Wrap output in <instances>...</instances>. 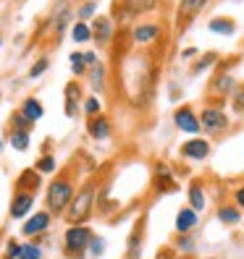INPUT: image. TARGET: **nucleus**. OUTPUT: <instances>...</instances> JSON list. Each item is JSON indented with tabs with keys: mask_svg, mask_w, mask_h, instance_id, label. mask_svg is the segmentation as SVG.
<instances>
[{
	"mask_svg": "<svg viewBox=\"0 0 244 259\" xmlns=\"http://www.w3.org/2000/svg\"><path fill=\"white\" fill-rule=\"evenodd\" d=\"M92 202H95V186L87 184L79 194H76V199L68 202V223H84L89 218V209H92Z\"/></svg>",
	"mask_w": 244,
	"mask_h": 259,
	"instance_id": "nucleus-1",
	"label": "nucleus"
},
{
	"mask_svg": "<svg viewBox=\"0 0 244 259\" xmlns=\"http://www.w3.org/2000/svg\"><path fill=\"white\" fill-rule=\"evenodd\" d=\"M71 199H74V191H71L68 181H53L48 189V207L53 212H63Z\"/></svg>",
	"mask_w": 244,
	"mask_h": 259,
	"instance_id": "nucleus-2",
	"label": "nucleus"
},
{
	"mask_svg": "<svg viewBox=\"0 0 244 259\" xmlns=\"http://www.w3.org/2000/svg\"><path fill=\"white\" fill-rule=\"evenodd\" d=\"M89 243H92V233L84 225H71L66 231V251L71 254H82Z\"/></svg>",
	"mask_w": 244,
	"mask_h": 259,
	"instance_id": "nucleus-3",
	"label": "nucleus"
},
{
	"mask_svg": "<svg viewBox=\"0 0 244 259\" xmlns=\"http://www.w3.org/2000/svg\"><path fill=\"white\" fill-rule=\"evenodd\" d=\"M200 126H202L207 134H218L221 128H226V115H223L221 110H205Z\"/></svg>",
	"mask_w": 244,
	"mask_h": 259,
	"instance_id": "nucleus-4",
	"label": "nucleus"
},
{
	"mask_svg": "<svg viewBox=\"0 0 244 259\" xmlns=\"http://www.w3.org/2000/svg\"><path fill=\"white\" fill-rule=\"evenodd\" d=\"M176 126H179L181 131H187V134H197V131H200V120L194 118V113H192L189 108H181V110L176 113Z\"/></svg>",
	"mask_w": 244,
	"mask_h": 259,
	"instance_id": "nucleus-5",
	"label": "nucleus"
},
{
	"mask_svg": "<svg viewBox=\"0 0 244 259\" xmlns=\"http://www.w3.org/2000/svg\"><path fill=\"white\" fill-rule=\"evenodd\" d=\"M207 152H210V144H207L205 139H192V142H187L184 147H181V155H187V157H192V160L207 157Z\"/></svg>",
	"mask_w": 244,
	"mask_h": 259,
	"instance_id": "nucleus-6",
	"label": "nucleus"
},
{
	"mask_svg": "<svg viewBox=\"0 0 244 259\" xmlns=\"http://www.w3.org/2000/svg\"><path fill=\"white\" fill-rule=\"evenodd\" d=\"M48 225H50V215H48V212H37L34 218H29V220L24 223V233H26V236H37V233H42Z\"/></svg>",
	"mask_w": 244,
	"mask_h": 259,
	"instance_id": "nucleus-7",
	"label": "nucleus"
},
{
	"mask_svg": "<svg viewBox=\"0 0 244 259\" xmlns=\"http://www.w3.org/2000/svg\"><path fill=\"white\" fill-rule=\"evenodd\" d=\"M29 209H32V194H24L21 191L16 199H13V204H11V215L13 218H24Z\"/></svg>",
	"mask_w": 244,
	"mask_h": 259,
	"instance_id": "nucleus-8",
	"label": "nucleus"
},
{
	"mask_svg": "<svg viewBox=\"0 0 244 259\" xmlns=\"http://www.w3.org/2000/svg\"><path fill=\"white\" fill-rule=\"evenodd\" d=\"M194 225H197V215H194V209H181L179 215H176V228H179V233L192 231Z\"/></svg>",
	"mask_w": 244,
	"mask_h": 259,
	"instance_id": "nucleus-9",
	"label": "nucleus"
},
{
	"mask_svg": "<svg viewBox=\"0 0 244 259\" xmlns=\"http://www.w3.org/2000/svg\"><path fill=\"white\" fill-rule=\"evenodd\" d=\"M89 134L95 136V139H108V134H111V126H108V120H105L102 115H97V118H92L89 120Z\"/></svg>",
	"mask_w": 244,
	"mask_h": 259,
	"instance_id": "nucleus-10",
	"label": "nucleus"
},
{
	"mask_svg": "<svg viewBox=\"0 0 244 259\" xmlns=\"http://www.w3.org/2000/svg\"><path fill=\"white\" fill-rule=\"evenodd\" d=\"M29 123H34V120H40L42 118V105L37 102V100H26L24 102V113H21Z\"/></svg>",
	"mask_w": 244,
	"mask_h": 259,
	"instance_id": "nucleus-11",
	"label": "nucleus"
},
{
	"mask_svg": "<svg viewBox=\"0 0 244 259\" xmlns=\"http://www.w3.org/2000/svg\"><path fill=\"white\" fill-rule=\"evenodd\" d=\"M76 102H79V87L68 84V87H66V113H68V115L76 113Z\"/></svg>",
	"mask_w": 244,
	"mask_h": 259,
	"instance_id": "nucleus-12",
	"label": "nucleus"
},
{
	"mask_svg": "<svg viewBox=\"0 0 244 259\" xmlns=\"http://www.w3.org/2000/svg\"><path fill=\"white\" fill-rule=\"evenodd\" d=\"M155 6H158V0H126V11L129 13H142V11H150Z\"/></svg>",
	"mask_w": 244,
	"mask_h": 259,
	"instance_id": "nucleus-13",
	"label": "nucleus"
},
{
	"mask_svg": "<svg viewBox=\"0 0 244 259\" xmlns=\"http://www.w3.org/2000/svg\"><path fill=\"white\" fill-rule=\"evenodd\" d=\"M155 34H158V26H155V24H147V26L136 29L134 39H136V42H150V39H155Z\"/></svg>",
	"mask_w": 244,
	"mask_h": 259,
	"instance_id": "nucleus-14",
	"label": "nucleus"
},
{
	"mask_svg": "<svg viewBox=\"0 0 244 259\" xmlns=\"http://www.w3.org/2000/svg\"><path fill=\"white\" fill-rule=\"evenodd\" d=\"M205 3H207V0H181V13H184L187 19H192Z\"/></svg>",
	"mask_w": 244,
	"mask_h": 259,
	"instance_id": "nucleus-15",
	"label": "nucleus"
},
{
	"mask_svg": "<svg viewBox=\"0 0 244 259\" xmlns=\"http://www.w3.org/2000/svg\"><path fill=\"white\" fill-rule=\"evenodd\" d=\"M189 202H192V209H194V212L205 209V194L200 191V186H192V189H189Z\"/></svg>",
	"mask_w": 244,
	"mask_h": 259,
	"instance_id": "nucleus-16",
	"label": "nucleus"
},
{
	"mask_svg": "<svg viewBox=\"0 0 244 259\" xmlns=\"http://www.w3.org/2000/svg\"><path fill=\"white\" fill-rule=\"evenodd\" d=\"M11 144H13V149L24 152V149L29 147V134H26V131H13V136H11Z\"/></svg>",
	"mask_w": 244,
	"mask_h": 259,
	"instance_id": "nucleus-17",
	"label": "nucleus"
},
{
	"mask_svg": "<svg viewBox=\"0 0 244 259\" xmlns=\"http://www.w3.org/2000/svg\"><path fill=\"white\" fill-rule=\"evenodd\" d=\"M95 34H97L100 42L108 39V37H111V21H108V19H97V24H95Z\"/></svg>",
	"mask_w": 244,
	"mask_h": 259,
	"instance_id": "nucleus-18",
	"label": "nucleus"
},
{
	"mask_svg": "<svg viewBox=\"0 0 244 259\" xmlns=\"http://www.w3.org/2000/svg\"><path fill=\"white\" fill-rule=\"evenodd\" d=\"M16 259H42V251H40V246H34V243H26V246H21Z\"/></svg>",
	"mask_w": 244,
	"mask_h": 259,
	"instance_id": "nucleus-19",
	"label": "nucleus"
},
{
	"mask_svg": "<svg viewBox=\"0 0 244 259\" xmlns=\"http://www.w3.org/2000/svg\"><path fill=\"white\" fill-rule=\"evenodd\" d=\"M210 29H213V32H223V34H234V21L216 19V21H210Z\"/></svg>",
	"mask_w": 244,
	"mask_h": 259,
	"instance_id": "nucleus-20",
	"label": "nucleus"
},
{
	"mask_svg": "<svg viewBox=\"0 0 244 259\" xmlns=\"http://www.w3.org/2000/svg\"><path fill=\"white\" fill-rule=\"evenodd\" d=\"M218 218H221L223 223H239V209H234V207H221V209H218Z\"/></svg>",
	"mask_w": 244,
	"mask_h": 259,
	"instance_id": "nucleus-21",
	"label": "nucleus"
},
{
	"mask_svg": "<svg viewBox=\"0 0 244 259\" xmlns=\"http://www.w3.org/2000/svg\"><path fill=\"white\" fill-rule=\"evenodd\" d=\"M74 39H76V42L89 39V29H87L84 24H76V26H74Z\"/></svg>",
	"mask_w": 244,
	"mask_h": 259,
	"instance_id": "nucleus-22",
	"label": "nucleus"
},
{
	"mask_svg": "<svg viewBox=\"0 0 244 259\" xmlns=\"http://www.w3.org/2000/svg\"><path fill=\"white\" fill-rule=\"evenodd\" d=\"M37 170H42V173L55 170V160H53V157H42V160L37 162Z\"/></svg>",
	"mask_w": 244,
	"mask_h": 259,
	"instance_id": "nucleus-23",
	"label": "nucleus"
},
{
	"mask_svg": "<svg viewBox=\"0 0 244 259\" xmlns=\"http://www.w3.org/2000/svg\"><path fill=\"white\" fill-rule=\"evenodd\" d=\"M71 66H74V73H82V71H84V58H82V53H74V55H71Z\"/></svg>",
	"mask_w": 244,
	"mask_h": 259,
	"instance_id": "nucleus-24",
	"label": "nucleus"
},
{
	"mask_svg": "<svg viewBox=\"0 0 244 259\" xmlns=\"http://www.w3.org/2000/svg\"><path fill=\"white\" fill-rule=\"evenodd\" d=\"M45 68H48V60H45V58H42V60H40V63H37V66H34L32 71H29V76H32V79H37V76H40V73H42Z\"/></svg>",
	"mask_w": 244,
	"mask_h": 259,
	"instance_id": "nucleus-25",
	"label": "nucleus"
},
{
	"mask_svg": "<svg viewBox=\"0 0 244 259\" xmlns=\"http://www.w3.org/2000/svg\"><path fill=\"white\" fill-rule=\"evenodd\" d=\"M234 108H236V110H244V87H239V92H236V97H234Z\"/></svg>",
	"mask_w": 244,
	"mask_h": 259,
	"instance_id": "nucleus-26",
	"label": "nucleus"
},
{
	"mask_svg": "<svg viewBox=\"0 0 244 259\" xmlns=\"http://www.w3.org/2000/svg\"><path fill=\"white\" fill-rule=\"evenodd\" d=\"M92 84L100 89L102 87V66H95V73H92Z\"/></svg>",
	"mask_w": 244,
	"mask_h": 259,
	"instance_id": "nucleus-27",
	"label": "nucleus"
},
{
	"mask_svg": "<svg viewBox=\"0 0 244 259\" xmlns=\"http://www.w3.org/2000/svg\"><path fill=\"white\" fill-rule=\"evenodd\" d=\"M84 108H87V113H92V115H95V113L100 110V102L92 97V100H87V105H84Z\"/></svg>",
	"mask_w": 244,
	"mask_h": 259,
	"instance_id": "nucleus-28",
	"label": "nucleus"
},
{
	"mask_svg": "<svg viewBox=\"0 0 244 259\" xmlns=\"http://www.w3.org/2000/svg\"><path fill=\"white\" fill-rule=\"evenodd\" d=\"M19 251H21V246L11 241V246H8V256H11V259H16V256H19Z\"/></svg>",
	"mask_w": 244,
	"mask_h": 259,
	"instance_id": "nucleus-29",
	"label": "nucleus"
},
{
	"mask_svg": "<svg viewBox=\"0 0 244 259\" xmlns=\"http://www.w3.org/2000/svg\"><path fill=\"white\" fill-rule=\"evenodd\" d=\"M92 11H95V6L89 3V6H84V8L79 11V16H82V19H87V16H89V13H92Z\"/></svg>",
	"mask_w": 244,
	"mask_h": 259,
	"instance_id": "nucleus-30",
	"label": "nucleus"
},
{
	"mask_svg": "<svg viewBox=\"0 0 244 259\" xmlns=\"http://www.w3.org/2000/svg\"><path fill=\"white\" fill-rule=\"evenodd\" d=\"M102 249H105V246H102V241H100V238L92 241V251H95V254H102Z\"/></svg>",
	"mask_w": 244,
	"mask_h": 259,
	"instance_id": "nucleus-31",
	"label": "nucleus"
},
{
	"mask_svg": "<svg viewBox=\"0 0 244 259\" xmlns=\"http://www.w3.org/2000/svg\"><path fill=\"white\" fill-rule=\"evenodd\" d=\"M236 202H239V207H244V189L236 191Z\"/></svg>",
	"mask_w": 244,
	"mask_h": 259,
	"instance_id": "nucleus-32",
	"label": "nucleus"
}]
</instances>
